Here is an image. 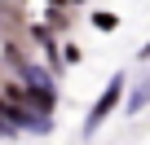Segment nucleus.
I'll use <instances>...</instances> for the list:
<instances>
[{
	"instance_id": "obj_1",
	"label": "nucleus",
	"mask_w": 150,
	"mask_h": 145,
	"mask_svg": "<svg viewBox=\"0 0 150 145\" xmlns=\"http://www.w3.org/2000/svg\"><path fill=\"white\" fill-rule=\"evenodd\" d=\"M119 97H124V75H115V79L106 84V92H102V97L93 101V114H88L84 132H97V123H102V119H106V114H110V110L119 106Z\"/></svg>"
},
{
	"instance_id": "obj_2",
	"label": "nucleus",
	"mask_w": 150,
	"mask_h": 145,
	"mask_svg": "<svg viewBox=\"0 0 150 145\" xmlns=\"http://www.w3.org/2000/svg\"><path fill=\"white\" fill-rule=\"evenodd\" d=\"M146 101H150V79H141V84L132 88V97H128V114H137Z\"/></svg>"
},
{
	"instance_id": "obj_3",
	"label": "nucleus",
	"mask_w": 150,
	"mask_h": 145,
	"mask_svg": "<svg viewBox=\"0 0 150 145\" xmlns=\"http://www.w3.org/2000/svg\"><path fill=\"white\" fill-rule=\"evenodd\" d=\"M93 27L97 31H115V13H93Z\"/></svg>"
},
{
	"instance_id": "obj_4",
	"label": "nucleus",
	"mask_w": 150,
	"mask_h": 145,
	"mask_svg": "<svg viewBox=\"0 0 150 145\" xmlns=\"http://www.w3.org/2000/svg\"><path fill=\"white\" fill-rule=\"evenodd\" d=\"M141 57H150V44H146V48H141Z\"/></svg>"
},
{
	"instance_id": "obj_5",
	"label": "nucleus",
	"mask_w": 150,
	"mask_h": 145,
	"mask_svg": "<svg viewBox=\"0 0 150 145\" xmlns=\"http://www.w3.org/2000/svg\"><path fill=\"white\" fill-rule=\"evenodd\" d=\"M53 5H66V0H53Z\"/></svg>"
}]
</instances>
